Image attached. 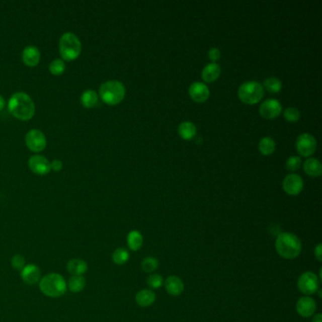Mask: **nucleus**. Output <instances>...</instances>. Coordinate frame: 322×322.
<instances>
[{
	"instance_id": "29",
	"label": "nucleus",
	"mask_w": 322,
	"mask_h": 322,
	"mask_svg": "<svg viewBox=\"0 0 322 322\" xmlns=\"http://www.w3.org/2000/svg\"><path fill=\"white\" fill-rule=\"evenodd\" d=\"M264 86L269 92L273 93V94L279 93L283 89L282 82L279 78L274 77H268L264 82Z\"/></svg>"
},
{
	"instance_id": "27",
	"label": "nucleus",
	"mask_w": 322,
	"mask_h": 322,
	"mask_svg": "<svg viewBox=\"0 0 322 322\" xmlns=\"http://www.w3.org/2000/svg\"><path fill=\"white\" fill-rule=\"evenodd\" d=\"M259 151L261 152L263 155H271L275 151V148H276V145H275V141L271 137H264L260 140L259 142Z\"/></svg>"
},
{
	"instance_id": "23",
	"label": "nucleus",
	"mask_w": 322,
	"mask_h": 322,
	"mask_svg": "<svg viewBox=\"0 0 322 322\" xmlns=\"http://www.w3.org/2000/svg\"><path fill=\"white\" fill-rule=\"evenodd\" d=\"M179 134L184 140H192L197 134V128L192 122L184 121L179 126Z\"/></svg>"
},
{
	"instance_id": "16",
	"label": "nucleus",
	"mask_w": 322,
	"mask_h": 322,
	"mask_svg": "<svg viewBox=\"0 0 322 322\" xmlns=\"http://www.w3.org/2000/svg\"><path fill=\"white\" fill-rule=\"evenodd\" d=\"M164 285L166 288V291L169 293V295L178 297L182 295L184 291V281L176 275H171L169 276L166 281L164 282Z\"/></svg>"
},
{
	"instance_id": "37",
	"label": "nucleus",
	"mask_w": 322,
	"mask_h": 322,
	"mask_svg": "<svg viewBox=\"0 0 322 322\" xmlns=\"http://www.w3.org/2000/svg\"><path fill=\"white\" fill-rule=\"evenodd\" d=\"M50 167L54 171H60L62 169V163L60 160H54L50 163Z\"/></svg>"
},
{
	"instance_id": "12",
	"label": "nucleus",
	"mask_w": 322,
	"mask_h": 322,
	"mask_svg": "<svg viewBox=\"0 0 322 322\" xmlns=\"http://www.w3.org/2000/svg\"><path fill=\"white\" fill-rule=\"evenodd\" d=\"M283 189L289 196H297L303 189V181L297 174H288L283 181Z\"/></svg>"
},
{
	"instance_id": "4",
	"label": "nucleus",
	"mask_w": 322,
	"mask_h": 322,
	"mask_svg": "<svg viewBox=\"0 0 322 322\" xmlns=\"http://www.w3.org/2000/svg\"><path fill=\"white\" fill-rule=\"evenodd\" d=\"M125 95V86L119 80H108L100 86V99L108 105L115 106L119 104L124 100Z\"/></svg>"
},
{
	"instance_id": "26",
	"label": "nucleus",
	"mask_w": 322,
	"mask_h": 322,
	"mask_svg": "<svg viewBox=\"0 0 322 322\" xmlns=\"http://www.w3.org/2000/svg\"><path fill=\"white\" fill-rule=\"evenodd\" d=\"M130 259V253L125 248H117L112 254V260L117 266H123Z\"/></svg>"
},
{
	"instance_id": "14",
	"label": "nucleus",
	"mask_w": 322,
	"mask_h": 322,
	"mask_svg": "<svg viewBox=\"0 0 322 322\" xmlns=\"http://www.w3.org/2000/svg\"><path fill=\"white\" fill-rule=\"evenodd\" d=\"M20 276L25 284L34 285L38 284L41 280V270L38 266L29 264L26 265V267L20 271Z\"/></svg>"
},
{
	"instance_id": "11",
	"label": "nucleus",
	"mask_w": 322,
	"mask_h": 322,
	"mask_svg": "<svg viewBox=\"0 0 322 322\" xmlns=\"http://www.w3.org/2000/svg\"><path fill=\"white\" fill-rule=\"evenodd\" d=\"M296 311L301 317H310L316 311V301L310 296H303L297 300Z\"/></svg>"
},
{
	"instance_id": "36",
	"label": "nucleus",
	"mask_w": 322,
	"mask_h": 322,
	"mask_svg": "<svg viewBox=\"0 0 322 322\" xmlns=\"http://www.w3.org/2000/svg\"><path fill=\"white\" fill-rule=\"evenodd\" d=\"M314 257L316 258V260L318 262L322 261V244L319 243L317 244L314 250Z\"/></svg>"
},
{
	"instance_id": "35",
	"label": "nucleus",
	"mask_w": 322,
	"mask_h": 322,
	"mask_svg": "<svg viewBox=\"0 0 322 322\" xmlns=\"http://www.w3.org/2000/svg\"><path fill=\"white\" fill-rule=\"evenodd\" d=\"M208 57H209V59H210L211 61H213V62H215V61H218V60L220 59V57H221V52H220V50H219L218 48L214 47V48H212V49H210V50H209V52H208Z\"/></svg>"
},
{
	"instance_id": "3",
	"label": "nucleus",
	"mask_w": 322,
	"mask_h": 322,
	"mask_svg": "<svg viewBox=\"0 0 322 322\" xmlns=\"http://www.w3.org/2000/svg\"><path fill=\"white\" fill-rule=\"evenodd\" d=\"M39 287L41 292L49 298H60L67 291V284L64 278L55 272L41 278Z\"/></svg>"
},
{
	"instance_id": "13",
	"label": "nucleus",
	"mask_w": 322,
	"mask_h": 322,
	"mask_svg": "<svg viewBox=\"0 0 322 322\" xmlns=\"http://www.w3.org/2000/svg\"><path fill=\"white\" fill-rule=\"evenodd\" d=\"M29 168L33 173L41 176L47 175L51 170L50 162L42 155L31 156L29 160Z\"/></svg>"
},
{
	"instance_id": "9",
	"label": "nucleus",
	"mask_w": 322,
	"mask_h": 322,
	"mask_svg": "<svg viewBox=\"0 0 322 322\" xmlns=\"http://www.w3.org/2000/svg\"><path fill=\"white\" fill-rule=\"evenodd\" d=\"M296 148L302 157H309L316 149V140L310 133H302L297 139Z\"/></svg>"
},
{
	"instance_id": "33",
	"label": "nucleus",
	"mask_w": 322,
	"mask_h": 322,
	"mask_svg": "<svg viewBox=\"0 0 322 322\" xmlns=\"http://www.w3.org/2000/svg\"><path fill=\"white\" fill-rule=\"evenodd\" d=\"M284 116L288 122L295 123L299 120V117H300V113L298 109L289 107L284 111Z\"/></svg>"
},
{
	"instance_id": "8",
	"label": "nucleus",
	"mask_w": 322,
	"mask_h": 322,
	"mask_svg": "<svg viewBox=\"0 0 322 322\" xmlns=\"http://www.w3.org/2000/svg\"><path fill=\"white\" fill-rule=\"evenodd\" d=\"M26 145L33 152H41L46 146V138L45 134L39 130H31L26 134Z\"/></svg>"
},
{
	"instance_id": "10",
	"label": "nucleus",
	"mask_w": 322,
	"mask_h": 322,
	"mask_svg": "<svg viewBox=\"0 0 322 322\" xmlns=\"http://www.w3.org/2000/svg\"><path fill=\"white\" fill-rule=\"evenodd\" d=\"M283 111L280 101L273 99L265 100L259 108V113L266 119H274L281 115Z\"/></svg>"
},
{
	"instance_id": "34",
	"label": "nucleus",
	"mask_w": 322,
	"mask_h": 322,
	"mask_svg": "<svg viewBox=\"0 0 322 322\" xmlns=\"http://www.w3.org/2000/svg\"><path fill=\"white\" fill-rule=\"evenodd\" d=\"M301 166V160L300 158L298 156H291L287 159L286 164H285V167L286 169L289 170V171H296L300 168Z\"/></svg>"
},
{
	"instance_id": "21",
	"label": "nucleus",
	"mask_w": 322,
	"mask_h": 322,
	"mask_svg": "<svg viewBox=\"0 0 322 322\" xmlns=\"http://www.w3.org/2000/svg\"><path fill=\"white\" fill-rule=\"evenodd\" d=\"M144 237L143 234L137 230H132L127 235V244L132 252H138L143 247Z\"/></svg>"
},
{
	"instance_id": "22",
	"label": "nucleus",
	"mask_w": 322,
	"mask_h": 322,
	"mask_svg": "<svg viewBox=\"0 0 322 322\" xmlns=\"http://www.w3.org/2000/svg\"><path fill=\"white\" fill-rule=\"evenodd\" d=\"M303 169H304V171L306 172L307 175H309V176L316 178V177H319L321 175L322 166L320 162L318 161L317 159H314V158L307 159L303 164Z\"/></svg>"
},
{
	"instance_id": "28",
	"label": "nucleus",
	"mask_w": 322,
	"mask_h": 322,
	"mask_svg": "<svg viewBox=\"0 0 322 322\" xmlns=\"http://www.w3.org/2000/svg\"><path fill=\"white\" fill-rule=\"evenodd\" d=\"M158 268H159V261L152 256L144 258L141 263V269L147 274H152Z\"/></svg>"
},
{
	"instance_id": "1",
	"label": "nucleus",
	"mask_w": 322,
	"mask_h": 322,
	"mask_svg": "<svg viewBox=\"0 0 322 322\" xmlns=\"http://www.w3.org/2000/svg\"><path fill=\"white\" fill-rule=\"evenodd\" d=\"M8 110L17 119L28 121L35 114V105L28 94L17 92L14 94L9 100Z\"/></svg>"
},
{
	"instance_id": "17",
	"label": "nucleus",
	"mask_w": 322,
	"mask_h": 322,
	"mask_svg": "<svg viewBox=\"0 0 322 322\" xmlns=\"http://www.w3.org/2000/svg\"><path fill=\"white\" fill-rule=\"evenodd\" d=\"M22 60L28 66H36L41 60L40 50L35 46H28L24 48Z\"/></svg>"
},
{
	"instance_id": "25",
	"label": "nucleus",
	"mask_w": 322,
	"mask_h": 322,
	"mask_svg": "<svg viewBox=\"0 0 322 322\" xmlns=\"http://www.w3.org/2000/svg\"><path fill=\"white\" fill-rule=\"evenodd\" d=\"M80 102L85 108H94L99 102V95L95 90H86L82 94Z\"/></svg>"
},
{
	"instance_id": "15",
	"label": "nucleus",
	"mask_w": 322,
	"mask_h": 322,
	"mask_svg": "<svg viewBox=\"0 0 322 322\" xmlns=\"http://www.w3.org/2000/svg\"><path fill=\"white\" fill-rule=\"evenodd\" d=\"M189 95L192 100L198 103L205 102L210 97V91L207 85L197 82L190 85L189 87Z\"/></svg>"
},
{
	"instance_id": "31",
	"label": "nucleus",
	"mask_w": 322,
	"mask_h": 322,
	"mask_svg": "<svg viewBox=\"0 0 322 322\" xmlns=\"http://www.w3.org/2000/svg\"><path fill=\"white\" fill-rule=\"evenodd\" d=\"M65 70V63L61 59H55L49 64V71L54 76H60Z\"/></svg>"
},
{
	"instance_id": "39",
	"label": "nucleus",
	"mask_w": 322,
	"mask_h": 322,
	"mask_svg": "<svg viewBox=\"0 0 322 322\" xmlns=\"http://www.w3.org/2000/svg\"><path fill=\"white\" fill-rule=\"evenodd\" d=\"M4 107H5V100H4V98L0 95V111L3 110Z\"/></svg>"
},
{
	"instance_id": "20",
	"label": "nucleus",
	"mask_w": 322,
	"mask_h": 322,
	"mask_svg": "<svg viewBox=\"0 0 322 322\" xmlns=\"http://www.w3.org/2000/svg\"><path fill=\"white\" fill-rule=\"evenodd\" d=\"M221 73L220 65L217 64L216 62H212L207 64L201 72V77L203 80L208 84L215 82Z\"/></svg>"
},
{
	"instance_id": "24",
	"label": "nucleus",
	"mask_w": 322,
	"mask_h": 322,
	"mask_svg": "<svg viewBox=\"0 0 322 322\" xmlns=\"http://www.w3.org/2000/svg\"><path fill=\"white\" fill-rule=\"evenodd\" d=\"M67 288L72 293H79L83 291L86 285V279L84 275H78V276H71L66 283Z\"/></svg>"
},
{
	"instance_id": "19",
	"label": "nucleus",
	"mask_w": 322,
	"mask_h": 322,
	"mask_svg": "<svg viewBox=\"0 0 322 322\" xmlns=\"http://www.w3.org/2000/svg\"><path fill=\"white\" fill-rule=\"evenodd\" d=\"M156 300V294L149 288H145L137 292L135 296V301L137 305L143 308L151 306Z\"/></svg>"
},
{
	"instance_id": "38",
	"label": "nucleus",
	"mask_w": 322,
	"mask_h": 322,
	"mask_svg": "<svg viewBox=\"0 0 322 322\" xmlns=\"http://www.w3.org/2000/svg\"><path fill=\"white\" fill-rule=\"evenodd\" d=\"M312 322H322V314L320 313L314 314Z\"/></svg>"
},
{
	"instance_id": "7",
	"label": "nucleus",
	"mask_w": 322,
	"mask_h": 322,
	"mask_svg": "<svg viewBox=\"0 0 322 322\" xmlns=\"http://www.w3.org/2000/svg\"><path fill=\"white\" fill-rule=\"evenodd\" d=\"M319 283L320 280L315 273L312 271H305L299 277L297 286L301 294L304 296H311L319 290Z\"/></svg>"
},
{
	"instance_id": "2",
	"label": "nucleus",
	"mask_w": 322,
	"mask_h": 322,
	"mask_svg": "<svg viewBox=\"0 0 322 322\" xmlns=\"http://www.w3.org/2000/svg\"><path fill=\"white\" fill-rule=\"evenodd\" d=\"M275 250L278 255L286 260L298 258L301 251V241L292 232H281L275 240Z\"/></svg>"
},
{
	"instance_id": "32",
	"label": "nucleus",
	"mask_w": 322,
	"mask_h": 322,
	"mask_svg": "<svg viewBox=\"0 0 322 322\" xmlns=\"http://www.w3.org/2000/svg\"><path fill=\"white\" fill-rule=\"evenodd\" d=\"M11 265L15 270L21 271L26 267V259L23 255L16 254L11 259Z\"/></svg>"
},
{
	"instance_id": "30",
	"label": "nucleus",
	"mask_w": 322,
	"mask_h": 322,
	"mask_svg": "<svg viewBox=\"0 0 322 322\" xmlns=\"http://www.w3.org/2000/svg\"><path fill=\"white\" fill-rule=\"evenodd\" d=\"M146 284L151 290L159 289L164 284V279L161 274L152 273V274H149L146 278Z\"/></svg>"
},
{
	"instance_id": "18",
	"label": "nucleus",
	"mask_w": 322,
	"mask_h": 322,
	"mask_svg": "<svg viewBox=\"0 0 322 322\" xmlns=\"http://www.w3.org/2000/svg\"><path fill=\"white\" fill-rule=\"evenodd\" d=\"M66 270L72 276L84 275L88 270V264L83 259L74 258L67 262Z\"/></svg>"
},
{
	"instance_id": "5",
	"label": "nucleus",
	"mask_w": 322,
	"mask_h": 322,
	"mask_svg": "<svg viewBox=\"0 0 322 322\" xmlns=\"http://www.w3.org/2000/svg\"><path fill=\"white\" fill-rule=\"evenodd\" d=\"M59 50L62 60L73 61L82 53V42L76 34L72 32H65L60 38Z\"/></svg>"
},
{
	"instance_id": "6",
	"label": "nucleus",
	"mask_w": 322,
	"mask_h": 322,
	"mask_svg": "<svg viewBox=\"0 0 322 322\" xmlns=\"http://www.w3.org/2000/svg\"><path fill=\"white\" fill-rule=\"evenodd\" d=\"M264 87L258 82H247L238 89V98L248 105H253L261 101L264 97Z\"/></svg>"
}]
</instances>
